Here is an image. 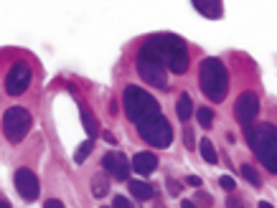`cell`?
<instances>
[{
  "label": "cell",
  "mask_w": 277,
  "mask_h": 208,
  "mask_svg": "<svg viewBox=\"0 0 277 208\" xmlns=\"http://www.w3.org/2000/svg\"><path fill=\"white\" fill-rule=\"evenodd\" d=\"M247 142L257 155V160L272 175H277V127L269 122H257L247 127Z\"/></svg>",
  "instance_id": "1"
},
{
  "label": "cell",
  "mask_w": 277,
  "mask_h": 208,
  "mask_svg": "<svg viewBox=\"0 0 277 208\" xmlns=\"http://www.w3.org/2000/svg\"><path fill=\"white\" fill-rule=\"evenodd\" d=\"M145 46H150L173 74H186V69H188V49H186V41L181 36L158 33V36H150L145 41Z\"/></svg>",
  "instance_id": "2"
},
{
  "label": "cell",
  "mask_w": 277,
  "mask_h": 208,
  "mask_svg": "<svg viewBox=\"0 0 277 208\" xmlns=\"http://www.w3.org/2000/svg\"><path fill=\"white\" fill-rule=\"evenodd\" d=\"M198 84L206 99L211 102H224L226 92H229V74L224 69V64L219 59H203L198 66Z\"/></svg>",
  "instance_id": "3"
},
{
  "label": "cell",
  "mask_w": 277,
  "mask_h": 208,
  "mask_svg": "<svg viewBox=\"0 0 277 208\" xmlns=\"http://www.w3.org/2000/svg\"><path fill=\"white\" fill-rule=\"evenodd\" d=\"M122 107H125L127 119L135 122V127H137L140 122H145V119L160 114V107H158L155 97H150L145 89H140V87H135V84L125 87V92H122Z\"/></svg>",
  "instance_id": "4"
},
{
  "label": "cell",
  "mask_w": 277,
  "mask_h": 208,
  "mask_svg": "<svg viewBox=\"0 0 277 208\" xmlns=\"http://www.w3.org/2000/svg\"><path fill=\"white\" fill-rule=\"evenodd\" d=\"M135 66H137V74L143 76V81H148L150 87H158V89H168V74H165V64L160 61V56L150 49V46H140L137 56H135Z\"/></svg>",
  "instance_id": "5"
},
{
  "label": "cell",
  "mask_w": 277,
  "mask_h": 208,
  "mask_svg": "<svg viewBox=\"0 0 277 208\" xmlns=\"http://www.w3.org/2000/svg\"><path fill=\"white\" fill-rule=\"evenodd\" d=\"M137 135H140L148 145H153V147H158V150H165V147H170V142H173L170 122H168L163 114H155V117L140 122V124H137Z\"/></svg>",
  "instance_id": "6"
},
{
  "label": "cell",
  "mask_w": 277,
  "mask_h": 208,
  "mask_svg": "<svg viewBox=\"0 0 277 208\" xmlns=\"http://www.w3.org/2000/svg\"><path fill=\"white\" fill-rule=\"evenodd\" d=\"M31 124H33V117H31V112L23 109V107H11V109H6V114H3V135H6V140L13 142V145L21 142V140L28 135Z\"/></svg>",
  "instance_id": "7"
},
{
  "label": "cell",
  "mask_w": 277,
  "mask_h": 208,
  "mask_svg": "<svg viewBox=\"0 0 277 208\" xmlns=\"http://www.w3.org/2000/svg\"><path fill=\"white\" fill-rule=\"evenodd\" d=\"M31 87V66L26 61H16L6 74V92L11 97H21Z\"/></svg>",
  "instance_id": "8"
},
{
  "label": "cell",
  "mask_w": 277,
  "mask_h": 208,
  "mask_svg": "<svg viewBox=\"0 0 277 208\" xmlns=\"http://www.w3.org/2000/svg\"><path fill=\"white\" fill-rule=\"evenodd\" d=\"M259 112V97L254 92H241L236 97V104H234V117L241 127H252L254 117Z\"/></svg>",
  "instance_id": "9"
},
{
  "label": "cell",
  "mask_w": 277,
  "mask_h": 208,
  "mask_svg": "<svg viewBox=\"0 0 277 208\" xmlns=\"http://www.w3.org/2000/svg\"><path fill=\"white\" fill-rule=\"evenodd\" d=\"M13 183H16V190L21 193L23 200H36V198H39V178H36L33 170H28V168H18Z\"/></svg>",
  "instance_id": "10"
},
{
  "label": "cell",
  "mask_w": 277,
  "mask_h": 208,
  "mask_svg": "<svg viewBox=\"0 0 277 208\" xmlns=\"http://www.w3.org/2000/svg\"><path fill=\"white\" fill-rule=\"evenodd\" d=\"M102 168L105 173H110L115 180H127L130 178V160L122 152H107L102 157Z\"/></svg>",
  "instance_id": "11"
},
{
  "label": "cell",
  "mask_w": 277,
  "mask_h": 208,
  "mask_svg": "<svg viewBox=\"0 0 277 208\" xmlns=\"http://www.w3.org/2000/svg\"><path fill=\"white\" fill-rule=\"evenodd\" d=\"M158 168V155H153V152H137L135 157H132V170L135 173H140V175H150L153 170Z\"/></svg>",
  "instance_id": "12"
},
{
  "label": "cell",
  "mask_w": 277,
  "mask_h": 208,
  "mask_svg": "<svg viewBox=\"0 0 277 208\" xmlns=\"http://www.w3.org/2000/svg\"><path fill=\"white\" fill-rule=\"evenodd\" d=\"M127 185H130V193H132L137 200H150V198L155 195V190H153V185H150V183H143V180H130Z\"/></svg>",
  "instance_id": "13"
},
{
  "label": "cell",
  "mask_w": 277,
  "mask_h": 208,
  "mask_svg": "<svg viewBox=\"0 0 277 208\" xmlns=\"http://www.w3.org/2000/svg\"><path fill=\"white\" fill-rule=\"evenodd\" d=\"M176 114H178V119H183V122L191 119V114H193L191 94H181V97H178V102H176Z\"/></svg>",
  "instance_id": "14"
},
{
  "label": "cell",
  "mask_w": 277,
  "mask_h": 208,
  "mask_svg": "<svg viewBox=\"0 0 277 208\" xmlns=\"http://www.w3.org/2000/svg\"><path fill=\"white\" fill-rule=\"evenodd\" d=\"M193 8L201 13V16H206V18H221V13H224V8H221V3H201V0H196L193 3Z\"/></svg>",
  "instance_id": "15"
},
{
  "label": "cell",
  "mask_w": 277,
  "mask_h": 208,
  "mask_svg": "<svg viewBox=\"0 0 277 208\" xmlns=\"http://www.w3.org/2000/svg\"><path fill=\"white\" fill-rule=\"evenodd\" d=\"M92 193H94V198H105L110 193V178L105 173H97L92 178Z\"/></svg>",
  "instance_id": "16"
},
{
  "label": "cell",
  "mask_w": 277,
  "mask_h": 208,
  "mask_svg": "<svg viewBox=\"0 0 277 208\" xmlns=\"http://www.w3.org/2000/svg\"><path fill=\"white\" fill-rule=\"evenodd\" d=\"M198 147H201V157H203V160H206L209 165H216V162H219V155H216V147L211 145V140H209V137H203Z\"/></svg>",
  "instance_id": "17"
},
{
  "label": "cell",
  "mask_w": 277,
  "mask_h": 208,
  "mask_svg": "<svg viewBox=\"0 0 277 208\" xmlns=\"http://www.w3.org/2000/svg\"><path fill=\"white\" fill-rule=\"evenodd\" d=\"M82 122H84V130L89 132V140H94V137H97V132H99L94 114H92V112H87V109H82Z\"/></svg>",
  "instance_id": "18"
},
{
  "label": "cell",
  "mask_w": 277,
  "mask_h": 208,
  "mask_svg": "<svg viewBox=\"0 0 277 208\" xmlns=\"http://www.w3.org/2000/svg\"><path fill=\"white\" fill-rule=\"evenodd\" d=\"M94 150V140H87V142H82L79 147H77V152H74V162L77 165H82L87 157H89V152Z\"/></svg>",
  "instance_id": "19"
},
{
  "label": "cell",
  "mask_w": 277,
  "mask_h": 208,
  "mask_svg": "<svg viewBox=\"0 0 277 208\" xmlns=\"http://www.w3.org/2000/svg\"><path fill=\"white\" fill-rule=\"evenodd\" d=\"M196 119H198L201 127H211L214 124V112L209 107H201V109H196Z\"/></svg>",
  "instance_id": "20"
},
{
  "label": "cell",
  "mask_w": 277,
  "mask_h": 208,
  "mask_svg": "<svg viewBox=\"0 0 277 208\" xmlns=\"http://www.w3.org/2000/svg\"><path fill=\"white\" fill-rule=\"evenodd\" d=\"M241 175L247 178V183H252L254 188H259L262 185V178H259V173L252 168V165H241Z\"/></svg>",
  "instance_id": "21"
},
{
  "label": "cell",
  "mask_w": 277,
  "mask_h": 208,
  "mask_svg": "<svg viewBox=\"0 0 277 208\" xmlns=\"http://www.w3.org/2000/svg\"><path fill=\"white\" fill-rule=\"evenodd\" d=\"M193 203H196L198 208H211V203H214V200H211V195H209V193H203V190H201V193L196 195V200H193Z\"/></svg>",
  "instance_id": "22"
},
{
  "label": "cell",
  "mask_w": 277,
  "mask_h": 208,
  "mask_svg": "<svg viewBox=\"0 0 277 208\" xmlns=\"http://www.w3.org/2000/svg\"><path fill=\"white\" fill-rule=\"evenodd\" d=\"M183 140H186V147H188V150H193V145H196V135H193V130H191V127H186V130H183Z\"/></svg>",
  "instance_id": "23"
},
{
  "label": "cell",
  "mask_w": 277,
  "mask_h": 208,
  "mask_svg": "<svg viewBox=\"0 0 277 208\" xmlns=\"http://www.w3.org/2000/svg\"><path fill=\"white\" fill-rule=\"evenodd\" d=\"M219 183H221V188H224V190H229V193H234V188H236V183H234V178H231V175H221V180H219Z\"/></svg>",
  "instance_id": "24"
},
{
  "label": "cell",
  "mask_w": 277,
  "mask_h": 208,
  "mask_svg": "<svg viewBox=\"0 0 277 208\" xmlns=\"http://www.w3.org/2000/svg\"><path fill=\"white\" fill-rule=\"evenodd\" d=\"M112 208H132V203H130L125 195H115V200H112Z\"/></svg>",
  "instance_id": "25"
},
{
  "label": "cell",
  "mask_w": 277,
  "mask_h": 208,
  "mask_svg": "<svg viewBox=\"0 0 277 208\" xmlns=\"http://www.w3.org/2000/svg\"><path fill=\"white\" fill-rule=\"evenodd\" d=\"M165 188H168V193H170V195H178V193H181V183H176V180H170V178H168Z\"/></svg>",
  "instance_id": "26"
},
{
  "label": "cell",
  "mask_w": 277,
  "mask_h": 208,
  "mask_svg": "<svg viewBox=\"0 0 277 208\" xmlns=\"http://www.w3.org/2000/svg\"><path fill=\"white\" fill-rule=\"evenodd\" d=\"M226 208H244V203H241V198L229 195V198H226Z\"/></svg>",
  "instance_id": "27"
},
{
  "label": "cell",
  "mask_w": 277,
  "mask_h": 208,
  "mask_svg": "<svg viewBox=\"0 0 277 208\" xmlns=\"http://www.w3.org/2000/svg\"><path fill=\"white\" fill-rule=\"evenodd\" d=\"M44 208H64V203H61L59 198H49V200L44 203Z\"/></svg>",
  "instance_id": "28"
},
{
  "label": "cell",
  "mask_w": 277,
  "mask_h": 208,
  "mask_svg": "<svg viewBox=\"0 0 277 208\" xmlns=\"http://www.w3.org/2000/svg\"><path fill=\"white\" fill-rule=\"evenodd\" d=\"M186 183H188V185H193V188H198V185H201V178H198V175H188V178H186Z\"/></svg>",
  "instance_id": "29"
},
{
  "label": "cell",
  "mask_w": 277,
  "mask_h": 208,
  "mask_svg": "<svg viewBox=\"0 0 277 208\" xmlns=\"http://www.w3.org/2000/svg\"><path fill=\"white\" fill-rule=\"evenodd\" d=\"M102 137H105V142L115 145V135H112V132H102Z\"/></svg>",
  "instance_id": "30"
},
{
  "label": "cell",
  "mask_w": 277,
  "mask_h": 208,
  "mask_svg": "<svg viewBox=\"0 0 277 208\" xmlns=\"http://www.w3.org/2000/svg\"><path fill=\"white\" fill-rule=\"evenodd\" d=\"M181 208H198V205H196L193 200H183V203H181Z\"/></svg>",
  "instance_id": "31"
},
{
  "label": "cell",
  "mask_w": 277,
  "mask_h": 208,
  "mask_svg": "<svg viewBox=\"0 0 277 208\" xmlns=\"http://www.w3.org/2000/svg\"><path fill=\"white\" fill-rule=\"evenodd\" d=\"M259 208H274V205H272V203H267V200H262V203H259Z\"/></svg>",
  "instance_id": "32"
},
{
  "label": "cell",
  "mask_w": 277,
  "mask_h": 208,
  "mask_svg": "<svg viewBox=\"0 0 277 208\" xmlns=\"http://www.w3.org/2000/svg\"><path fill=\"white\" fill-rule=\"evenodd\" d=\"M0 208H11V203H8V200L3 198V200H0Z\"/></svg>",
  "instance_id": "33"
},
{
  "label": "cell",
  "mask_w": 277,
  "mask_h": 208,
  "mask_svg": "<svg viewBox=\"0 0 277 208\" xmlns=\"http://www.w3.org/2000/svg\"><path fill=\"white\" fill-rule=\"evenodd\" d=\"M102 208H107V205H102Z\"/></svg>",
  "instance_id": "34"
}]
</instances>
